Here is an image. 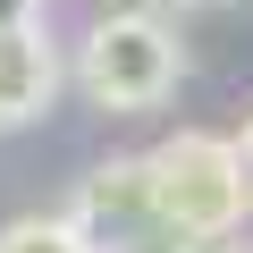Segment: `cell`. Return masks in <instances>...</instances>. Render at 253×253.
Listing matches in <instances>:
<instances>
[{
    "mask_svg": "<svg viewBox=\"0 0 253 253\" xmlns=\"http://www.w3.org/2000/svg\"><path fill=\"white\" fill-rule=\"evenodd\" d=\"M144 169H152L161 211H169L194 245H228V236L245 228V211H253V177H245V152H236L228 135L186 126V135H169V144L144 152Z\"/></svg>",
    "mask_w": 253,
    "mask_h": 253,
    "instance_id": "cell-1",
    "label": "cell"
},
{
    "mask_svg": "<svg viewBox=\"0 0 253 253\" xmlns=\"http://www.w3.org/2000/svg\"><path fill=\"white\" fill-rule=\"evenodd\" d=\"M186 76V42L169 34L161 9H118V17H93V34L76 42V84L101 101V110H161Z\"/></svg>",
    "mask_w": 253,
    "mask_h": 253,
    "instance_id": "cell-2",
    "label": "cell"
},
{
    "mask_svg": "<svg viewBox=\"0 0 253 253\" xmlns=\"http://www.w3.org/2000/svg\"><path fill=\"white\" fill-rule=\"evenodd\" d=\"M59 93V51H51V26H9L0 34V126H26L42 118Z\"/></svg>",
    "mask_w": 253,
    "mask_h": 253,
    "instance_id": "cell-3",
    "label": "cell"
},
{
    "mask_svg": "<svg viewBox=\"0 0 253 253\" xmlns=\"http://www.w3.org/2000/svg\"><path fill=\"white\" fill-rule=\"evenodd\" d=\"M0 253H84V236H76L68 211L59 219H9L0 228Z\"/></svg>",
    "mask_w": 253,
    "mask_h": 253,
    "instance_id": "cell-4",
    "label": "cell"
},
{
    "mask_svg": "<svg viewBox=\"0 0 253 253\" xmlns=\"http://www.w3.org/2000/svg\"><path fill=\"white\" fill-rule=\"evenodd\" d=\"M9 26H42V0H0V34Z\"/></svg>",
    "mask_w": 253,
    "mask_h": 253,
    "instance_id": "cell-5",
    "label": "cell"
},
{
    "mask_svg": "<svg viewBox=\"0 0 253 253\" xmlns=\"http://www.w3.org/2000/svg\"><path fill=\"white\" fill-rule=\"evenodd\" d=\"M236 152H245V177H253V118H245V135H236Z\"/></svg>",
    "mask_w": 253,
    "mask_h": 253,
    "instance_id": "cell-6",
    "label": "cell"
}]
</instances>
